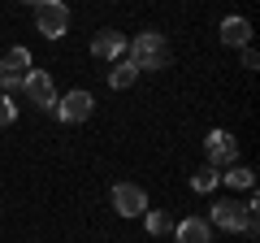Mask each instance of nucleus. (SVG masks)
<instances>
[{"mask_svg": "<svg viewBox=\"0 0 260 243\" xmlns=\"http://www.w3.org/2000/svg\"><path fill=\"white\" fill-rule=\"evenodd\" d=\"M22 92H26V100L35 104V109H52L56 104V87H52V78H48L44 70H30L26 83H22Z\"/></svg>", "mask_w": 260, "mask_h": 243, "instance_id": "7", "label": "nucleus"}, {"mask_svg": "<svg viewBox=\"0 0 260 243\" xmlns=\"http://www.w3.org/2000/svg\"><path fill=\"white\" fill-rule=\"evenodd\" d=\"M143 226H148V234H169L174 230L169 213H160V208H148V213H143Z\"/></svg>", "mask_w": 260, "mask_h": 243, "instance_id": "14", "label": "nucleus"}, {"mask_svg": "<svg viewBox=\"0 0 260 243\" xmlns=\"http://www.w3.org/2000/svg\"><path fill=\"white\" fill-rule=\"evenodd\" d=\"M217 183H221V174H217L213 165H208V169H200V174H191V191H200V196H204V191H213Z\"/></svg>", "mask_w": 260, "mask_h": 243, "instance_id": "15", "label": "nucleus"}, {"mask_svg": "<svg viewBox=\"0 0 260 243\" xmlns=\"http://www.w3.org/2000/svg\"><path fill=\"white\" fill-rule=\"evenodd\" d=\"M109 200H113V213H121V217H143L148 213V191L139 183H117Z\"/></svg>", "mask_w": 260, "mask_h": 243, "instance_id": "6", "label": "nucleus"}, {"mask_svg": "<svg viewBox=\"0 0 260 243\" xmlns=\"http://www.w3.org/2000/svg\"><path fill=\"white\" fill-rule=\"evenodd\" d=\"M174 239L178 243H213V226L200 222V217H182L174 226Z\"/></svg>", "mask_w": 260, "mask_h": 243, "instance_id": "10", "label": "nucleus"}, {"mask_svg": "<svg viewBox=\"0 0 260 243\" xmlns=\"http://www.w3.org/2000/svg\"><path fill=\"white\" fill-rule=\"evenodd\" d=\"M26 74H30V52L26 48H9V52L0 56V87H5V96L9 92H18L22 83H26Z\"/></svg>", "mask_w": 260, "mask_h": 243, "instance_id": "5", "label": "nucleus"}, {"mask_svg": "<svg viewBox=\"0 0 260 243\" xmlns=\"http://www.w3.org/2000/svg\"><path fill=\"white\" fill-rule=\"evenodd\" d=\"M35 31L44 39H65V31H70V9H65V0H39L35 5Z\"/></svg>", "mask_w": 260, "mask_h": 243, "instance_id": "2", "label": "nucleus"}, {"mask_svg": "<svg viewBox=\"0 0 260 243\" xmlns=\"http://www.w3.org/2000/svg\"><path fill=\"white\" fill-rule=\"evenodd\" d=\"M256 66H260V56H256V48L247 44V48H243V70H256Z\"/></svg>", "mask_w": 260, "mask_h": 243, "instance_id": "17", "label": "nucleus"}, {"mask_svg": "<svg viewBox=\"0 0 260 243\" xmlns=\"http://www.w3.org/2000/svg\"><path fill=\"white\" fill-rule=\"evenodd\" d=\"M221 183H225V187H239V191H251V187H256V169L230 165V174H221Z\"/></svg>", "mask_w": 260, "mask_h": 243, "instance_id": "13", "label": "nucleus"}, {"mask_svg": "<svg viewBox=\"0 0 260 243\" xmlns=\"http://www.w3.org/2000/svg\"><path fill=\"white\" fill-rule=\"evenodd\" d=\"M135 78H139V70H135V61H130V56L113 61V70H109V87H113V92H126Z\"/></svg>", "mask_w": 260, "mask_h": 243, "instance_id": "12", "label": "nucleus"}, {"mask_svg": "<svg viewBox=\"0 0 260 243\" xmlns=\"http://www.w3.org/2000/svg\"><path fill=\"white\" fill-rule=\"evenodd\" d=\"M22 5H30V9H35V5H39V0H22Z\"/></svg>", "mask_w": 260, "mask_h": 243, "instance_id": "18", "label": "nucleus"}, {"mask_svg": "<svg viewBox=\"0 0 260 243\" xmlns=\"http://www.w3.org/2000/svg\"><path fill=\"white\" fill-rule=\"evenodd\" d=\"M126 52L135 61V70H165L169 66V44L160 31H139L135 39H126Z\"/></svg>", "mask_w": 260, "mask_h": 243, "instance_id": "1", "label": "nucleus"}, {"mask_svg": "<svg viewBox=\"0 0 260 243\" xmlns=\"http://www.w3.org/2000/svg\"><path fill=\"white\" fill-rule=\"evenodd\" d=\"M52 113L65 122V126H78V122H87V117L95 113V96L83 92V87H78V92H65L61 100L52 104Z\"/></svg>", "mask_w": 260, "mask_h": 243, "instance_id": "3", "label": "nucleus"}, {"mask_svg": "<svg viewBox=\"0 0 260 243\" xmlns=\"http://www.w3.org/2000/svg\"><path fill=\"white\" fill-rule=\"evenodd\" d=\"M91 56H100V61H121V56H126V35H121V31H113V26L95 31Z\"/></svg>", "mask_w": 260, "mask_h": 243, "instance_id": "8", "label": "nucleus"}, {"mask_svg": "<svg viewBox=\"0 0 260 243\" xmlns=\"http://www.w3.org/2000/svg\"><path fill=\"white\" fill-rule=\"evenodd\" d=\"M18 122V104H13V96L0 92V126H13Z\"/></svg>", "mask_w": 260, "mask_h": 243, "instance_id": "16", "label": "nucleus"}, {"mask_svg": "<svg viewBox=\"0 0 260 243\" xmlns=\"http://www.w3.org/2000/svg\"><path fill=\"white\" fill-rule=\"evenodd\" d=\"M204 152H208V165L213 169H230V165H239V139H234L230 131H208V139H204Z\"/></svg>", "mask_w": 260, "mask_h": 243, "instance_id": "4", "label": "nucleus"}, {"mask_svg": "<svg viewBox=\"0 0 260 243\" xmlns=\"http://www.w3.org/2000/svg\"><path fill=\"white\" fill-rule=\"evenodd\" d=\"M243 213H247V208L243 204H234V200H217L213 204V217H208V226H221V230H243Z\"/></svg>", "mask_w": 260, "mask_h": 243, "instance_id": "9", "label": "nucleus"}, {"mask_svg": "<svg viewBox=\"0 0 260 243\" xmlns=\"http://www.w3.org/2000/svg\"><path fill=\"white\" fill-rule=\"evenodd\" d=\"M221 44H230V48H247L251 44V22L247 18H221Z\"/></svg>", "mask_w": 260, "mask_h": 243, "instance_id": "11", "label": "nucleus"}]
</instances>
